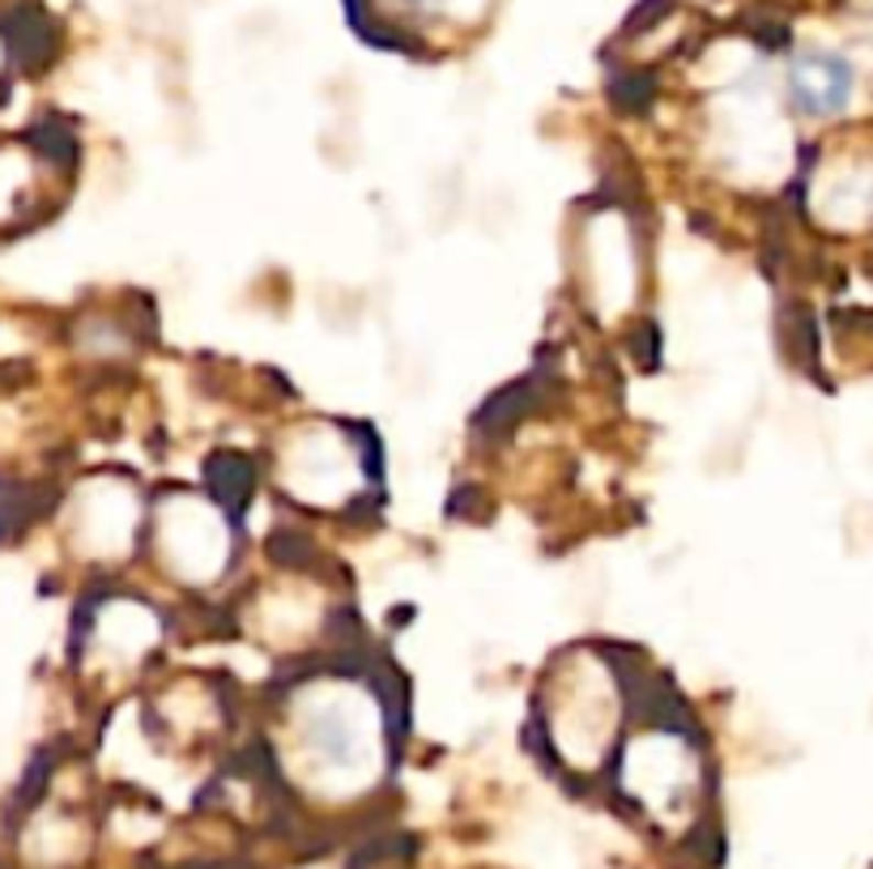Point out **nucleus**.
Segmentation results:
<instances>
[{"label":"nucleus","instance_id":"1","mask_svg":"<svg viewBox=\"0 0 873 869\" xmlns=\"http://www.w3.org/2000/svg\"><path fill=\"white\" fill-rule=\"evenodd\" d=\"M793 90L809 111H831L848 95V68L836 56H809L793 73Z\"/></svg>","mask_w":873,"mask_h":869}]
</instances>
